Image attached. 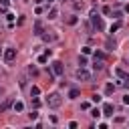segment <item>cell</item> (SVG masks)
<instances>
[{"instance_id":"cell-1","label":"cell","mask_w":129,"mask_h":129,"mask_svg":"<svg viewBox=\"0 0 129 129\" xmlns=\"http://www.w3.org/2000/svg\"><path fill=\"white\" fill-rule=\"evenodd\" d=\"M46 105H48L50 109H58V107L62 105V97H60L58 93H50V95L46 97Z\"/></svg>"},{"instance_id":"cell-2","label":"cell","mask_w":129,"mask_h":129,"mask_svg":"<svg viewBox=\"0 0 129 129\" xmlns=\"http://www.w3.org/2000/svg\"><path fill=\"white\" fill-rule=\"evenodd\" d=\"M77 79L79 81H91L93 75H91V71H87L85 67H81V69H77Z\"/></svg>"},{"instance_id":"cell-3","label":"cell","mask_w":129,"mask_h":129,"mask_svg":"<svg viewBox=\"0 0 129 129\" xmlns=\"http://www.w3.org/2000/svg\"><path fill=\"white\" fill-rule=\"evenodd\" d=\"M52 75H56V77H60L62 73H64V67H62V62L60 60H52Z\"/></svg>"},{"instance_id":"cell-4","label":"cell","mask_w":129,"mask_h":129,"mask_svg":"<svg viewBox=\"0 0 129 129\" xmlns=\"http://www.w3.org/2000/svg\"><path fill=\"white\" fill-rule=\"evenodd\" d=\"M14 58H16V48L8 46V48L4 50V60H6V62H12Z\"/></svg>"},{"instance_id":"cell-5","label":"cell","mask_w":129,"mask_h":129,"mask_svg":"<svg viewBox=\"0 0 129 129\" xmlns=\"http://www.w3.org/2000/svg\"><path fill=\"white\" fill-rule=\"evenodd\" d=\"M93 26H95L97 30H103V28H105V24H103V20H101V18H99L97 14H93Z\"/></svg>"},{"instance_id":"cell-6","label":"cell","mask_w":129,"mask_h":129,"mask_svg":"<svg viewBox=\"0 0 129 129\" xmlns=\"http://www.w3.org/2000/svg\"><path fill=\"white\" fill-rule=\"evenodd\" d=\"M101 113H103V115H107V117H111V115H113V105H111V103H105Z\"/></svg>"},{"instance_id":"cell-7","label":"cell","mask_w":129,"mask_h":129,"mask_svg":"<svg viewBox=\"0 0 129 129\" xmlns=\"http://www.w3.org/2000/svg\"><path fill=\"white\" fill-rule=\"evenodd\" d=\"M34 34H36V36H40V34H42V22H40V20H36V22H34Z\"/></svg>"},{"instance_id":"cell-8","label":"cell","mask_w":129,"mask_h":129,"mask_svg":"<svg viewBox=\"0 0 129 129\" xmlns=\"http://www.w3.org/2000/svg\"><path fill=\"white\" fill-rule=\"evenodd\" d=\"M40 36H42V40H46V42H48V40H56V34H54V32H46V34L42 32Z\"/></svg>"},{"instance_id":"cell-9","label":"cell","mask_w":129,"mask_h":129,"mask_svg":"<svg viewBox=\"0 0 129 129\" xmlns=\"http://www.w3.org/2000/svg\"><path fill=\"white\" fill-rule=\"evenodd\" d=\"M115 75L121 77V79H129V73H125L123 69H115Z\"/></svg>"},{"instance_id":"cell-10","label":"cell","mask_w":129,"mask_h":129,"mask_svg":"<svg viewBox=\"0 0 129 129\" xmlns=\"http://www.w3.org/2000/svg\"><path fill=\"white\" fill-rule=\"evenodd\" d=\"M93 69H95V71H101V69H103V60H101V58H95V62H93Z\"/></svg>"},{"instance_id":"cell-11","label":"cell","mask_w":129,"mask_h":129,"mask_svg":"<svg viewBox=\"0 0 129 129\" xmlns=\"http://www.w3.org/2000/svg\"><path fill=\"white\" fill-rule=\"evenodd\" d=\"M12 107H14V111H16V113H20V111L24 109V105H22L20 101H16V103H12Z\"/></svg>"},{"instance_id":"cell-12","label":"cell","mask_w":129,"mask_h":129,"mask_svg":"<svg viewBox=\"0 0 129 129\" xmlns=\"http://www.w3.org/2000/svg\"><path fill=\"white\" fill-rule=\"evenodd\" d=\"M56 16H58V10H56V8H50V12H48V18L52 20V18H56Z\"/></svg>"},{"instance_id":"cell-13","label":"cell","mask_w":129,"mask_h":129,"mask_svg":"<svg viewBox=\"0 0 129 129\" xmlns=\"http://www.w3.org/2000/svg\"><path fill=\"white\" fill-rule=\"evenodd\" d=\"M79 64H81V67H87V56H85V54L79 56Z\"/></svg>"},{"instance_id":"cell-14","label":"cell","mask_w":129,"mask_h":129,"mask_svg":"<svg viewBox=\"0 0 129 129\" xmlns=\"http://www.w3.org/2000/svg\"><path fill=\"white\" fill-rule=\"evenodd\" d=\"M69 97H71V99H77V97H79V91H77V89H71V91H69Z\"/></svg>"},{"instance_id":"cell-15","label":"cell","mask_w":129,"mask_h":129,"mask_svg":"<svg viewBox=\"0 0 129 129\" xmlns=\"http://www.w3.org/2000/svg\"><path fill=\"white\" fill-rule=\"evenodd\" d=\"M101 115H103V113H101L99 109H93V111H91V117H95V119H99Z\"/></svg>"},{"instance_id":"cell-16","label":"cell","mask_w":129,"mask_h":129,"mask_svg":"<svg viewBox=\"0 0 129 129\" xmlns=\"http://www.w3.org/2000/svg\"><path fill=\"white\" fill-rule=\"evenodd\" d=\"M10 105H12V101H10V99H8V101H6V103H4V105H0V113H2V111H6V109H8V107H10Z\"/></svg>"},{"instance_id":"cell-17","label":"cell","mask_w":129,"mask_h":129,"mask_svg":"<svg viewBox=\"0 0 129 129\" xmlns=\"http://www.w3.org/2000/svg\"><path fill=\"white\" fill-rule=\"evenodd\" d=\"M107 48H109V50H115V40L109 38V40H107Z\"/></svg>"},{"instance_id":"cell-18","label":"cell","mask_w":129,"mask_h":129,"mask_svg":"<svg viewBox=\"0 0 129 129\" xmlns=\"http://www.w3.org/2000/svg\"><path fill=\"white\" fill-rule=\"evenodd\" d=\"M30 95H32V97L40 95V89H38V87H32V89H30Z\"/></svg>"},{"instance_id":"cell-19","label":"cell","mask_w":129,"mask_h":129,"mask_svg":"<svg viewBox=\"0 0 129 129\" xmlns=\"http://www.w3.org/2000/svg\"><path fill=\"white\" fill-rule=\"evenodd\" d=\"M95 58H101V60H103V58H105V52H101V50H95Z\"/></svg>"},{"instance_id":"cell-20","label":"cell","mask_w":129,"mask_h":129,"mask_svg":"<svg viewBox=\"0 0 129 129\" xmlns=\"http://www.w3.org/2000/svg\"><path fill=\"white\" fill-rule=\"evenodd\" d=\"M105 93H107V95H111V93H113V85H111V83L105 87Z\"/></svg>"},{"instance_id":"cell-21","label":"cell","mask_w":129,"mask_h":129,"mask_svg":"<svg viewBox=\"0 0 129 129\" xmlns=\"http://www.w3.org/2000/svg\"><path fill=\"white\" fill-rule=\"evenodd\" d=\"M119 26H121V22H115V24L111 26V32H115V30H119Z\"/></svg>"},{"instance_id":"cell-22","label":"cell","mask_w":129,"mask_h":129,"mask_svg":"<svg viewBox=\"0 0 129 129\" xmlns=\"http://www.w3.org/2000/svg\"><path fill=\"white\" fill-rule=\"evenodd\" d=\"M77 20H79L77 16H71V18H69V24H77Z\"/></svg>"},{"instance_id":"cell-23","label":"cell","mask_w":129,"mask_h":129,"mask_svg":"<svg viewBox=\"0 0 129 129\" xmlns=\"http://www.w3.org/2000/svg\"><path fill=\"white\" fill-rule=\"evenodd\" d=\"M46 56H48V54H40V56H38V62H46Z\"/></svg>"},{"instance_id":"cell-24","label":"cell","mask_w":129,"mask_h":129,"mask_svg":"<svg viewBox=\"0 0 129 129\" xmlns=\"http://www.w3.org/2000/svg\"><path fill=\"white\" fill-rule=\"evenodd\" d=\"M91 99H93V103H99V101H101V95H93Z\"/></svg>"},{"instance_id":"cell-25","label":"cell","mask_w":129,"mask_h":129,"mask_svg":"<svg viewBox=\"0 0 129 129\" xmlns=\"http://www.w3.org/2000/svg\"><path fill=\"white\" fill-rule=\"evenodd\" d=\"M28 117H30V119H36V117H38V111H32V113H28Z\"/></svg>"},{"instance_id":"cell-26","label":"cell","mask_w":129,"mask_h":129,"mask_svg":"<svg viewBox=\"0 0 129 129\" xmlns=\"http://www.w3.org/2000/svg\"><path fill=\"white\" fill-rule=\"evenodd\" d=\"M103 14H111V8L109 6H103Z\"/></svg>"},{"instance_id":"cell-27","label":"cell","mask_w":129,"mask_h":129,"mask_svg":"<svg viewBox=\"0 0 129 129\" xmlns=\"http://www.w3.org/2000/svg\"><path fill=\"white\" fill-rule=\"evenodd\" d=\"M91 52V46H83V54H89Z\"/></svg>"},{"instance_id":"cell-28","label":"cell","mask_w":129,"mask_h":129,"mask_svg":"<svg viewBox=\"0 0 129 129\" xmlns=\"http://www.w3.org/2000/svg\"><path fill=\"white\" fill-rule=\"evenodd\" d=\"M123 103H125V105H129V95H125V97H123Z\"/></svg>"},{"instance_id":"cell-29","label":"cell","mask_w":129,"mask_h":129,"mask_svg":"<svg viewBox=\"0 0 129 129\" xmlns=\"http://www.w3.org/2000/svg\"><path fill=\"white\" fill-rule=\"evenodd\" d=\"M0 2H2V6H4V8L8 6V0H0Z\"/></svg>"},{"instance_id":"cell-30","label":"cell","mask_w":129,"mask_h":129,"mask_svg":"<svg viewBox=\"0 0 129 129\" xmlns=\"http://www.w3.org/2000/svg\"><path fill=\"white\" fill-rule=\"evenodd\" d=\"M125 12H129V4H125Z\"/></svg>"},{"instance_id":"cell-31","label":"cell","mask_w":129,"mask_h":129,"mask_svg":"<svg viewBox=\"0 0 129 129\" xmlns=\"http://www.w3.org/2000/svg\"><path fill=\"white\" fill-rule=\"evenodd\" d=\"M34 2H36V4H40V2H42V0H34Z\"/></svg>"},{"instance_id":"cell-32","label":"cell","mask_w":129,"mask_h":129,"mask_svg":"<svg viewBox=\"0 0 129 129\" xmlns=\"http://www.w3.org/2000/svg\"><path fill=\"white\" fill-rule=\"evenodd\" d=\"M50 2H54V0H50Z\"/></svg>"}]
</instances>
